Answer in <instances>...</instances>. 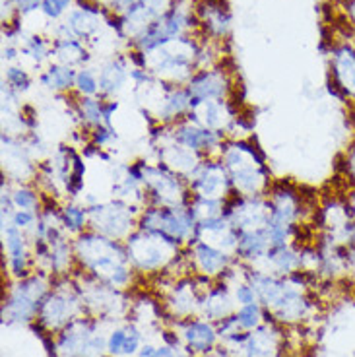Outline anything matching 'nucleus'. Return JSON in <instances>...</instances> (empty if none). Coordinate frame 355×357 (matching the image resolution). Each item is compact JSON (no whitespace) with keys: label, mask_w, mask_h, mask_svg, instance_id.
<instances>
[{"label":"nucleus","mask_w":355,"mask_h":357,"mask_svg":"<svg viewBox=\"0 0 355 357\" xmlns=\"http://www.w3.org/2000/svg\"><path fill=\"white\" fill-rule=\"evenodd\" d=\"M8 222L20 227L22 231L27 233L31 231L37 225V222H39V212H33V210H16L14 214L10 215Z\"/></svg>","instance_id":"28"},{"label":"nucleus","mask_w":355,"mask_h":357,"mask_svg":"<svg viewBox=\"0 0 355 357\" xmlns=\"http://www.w3.org/2000/svg\"><path fill=\"white\" fill-rule=\"evenodd\" d=\"M126 338H128L126 326H119V328H113V331L109 332V336H107V356H123V351H125L126 346Z\"/></svg>","instance_id":"27"},{"label":"nucleus","mask_w":355,"mask_h":357,"mask_svg":"<svg viewBox=\"0 0 355 357\" xmlns=\"http://www.w3.org/2000/svg\"><path fill=\"white\" fill-rule=\"evenodd\" d=\"M12 202L16 210L39 212L43 206V192L36 187V183H18L12 188Z\"/></svg>","instance_id":"21"},{"label":"nucleus","mask_w":355,"mask_h":357,"mask_svg":"<svg viewBox=\"0 0 355 357\" xmlns=\"http://www.w3.org/2000/svg\"><path fill=\"white\" fill-rule=\"evenodd\" d=\"M190 195L206 198H225L233 192L231 175L220 158H204L187 177Z\"/></svg>","instance_id":"9"},{"label":"nucleus","mask_w":355,"mask_h":357,"mask_svg":"<svg viewBox=\"0 0 355 357\" xmlns=\"http://www.w3.org/2000/svg\"><path fill=\"white\" fill-rule=\"evenodd\" d=\"M68 4H70V0H43L41 8H43V14L47 18L56 20L59 16H63Z\"/></svg>","instance_id":"33"},{"label":"nucleus","mask_w":355,"mask_h":357,"mask_svg":"<svg viewBox=\"0 0 355 357\" xmlns=\"http://www.w3.org/2000/svg\"><path fill=\"white\" fill-rule=\"evenodd\" d=\"M24 53L29 54L33 61H37V63H41L43 59H47L49 56V53H53V51H49V45H47V41H45L43 37H29L27 39V47L24 49Z\"/></svg>","instance_id":"30"},{"label":"nucleus","mask_w":355,"mask_h":357,"mask_svg":"<svg viewBox=\"0 0 355 357\" xmlns=\"http://www.w3.org/2000/svg\"><path fill=\"white\" fill-rule=\"evenodd\" d=\"M61 222H63L64 231L68 235H80L86 229H89V214L88 206L76 204L74 200L66 202L61 208Z\"/></svg>","instance_id":"19"},{"label":"nucleus","mask_w":355,"mask_h":357,"mask_svg":"<svg viewBox=\"0 0 355 357\" xmlns=\"http://www.w3.org/2000/svg\"><path fill=\"white\" fill-rule=\"evenodd\" d=\"M330 91L344 103H355V47L349 41L330 45Z\"/></svg>","instance_id":"10"},{"label":"nucleus","mask_w":355,"mask_h":357,"mask_svg":"<svg viewBox=\"0 0 355 357\" xmlns=\"http://www.w3.org/2000/svg\"><path fill=\"white\" fill-rule=\"evenodd\" d=\"M16 56H18V49H16V47H4V59H6V61H14V59H16Z\"/></svg>","instance_id":"37"},{"label":"nucleus","mask_w":355,"mask_h":357,"mask_svg":"<svg viewBox=\"0 0 355 357\" xmlns=\"http://www.w3.org/2000/svg\"><path fill=\"white\" fill-rule=\"evenodd\" d=\"M173 326L183 340V346L192 356H208L210 351H213L222 344V338H220L218 328H216V322L208 321L204 317L181 319V321L173 322Z\"/></svg>","instance_id":"13"},{"label":"nucleus","mask_w":355,"mask_h":357,"mask_svg":"<svg viewBox=\"0 0 355 357\" xmlns=\"http://www.w3.org/2000/svg\"><path fill=\"white\" fill-rule=\"evenodd\" d=\"M125 245L136 274H163L185 247L171 235L138 227L126 237Z\"/></svg>","instance_id":"2"},{"label":"nucleus","mask_w":355,"mask_h":357,"mask_svg":"<svg viewBox=\"0 0 355 357\" xmlns=\"http://www.w3.org/2000/svg\"><path fill=\"white\" fill-rule=\"evenodd\" d=\"M190 206L195 210L198 222L206 220V218H213V215H222L223 212V200L222 198H206L192 195L190 198Z\"/></svg>","instance_id":"24"},{"label":"nucleus","mask_w":355,"mask_h":357,"mask_svg":"<svg viewBox=\"0 0 355 357\" xmlns=\"http://www.w3.org/2000/svg\"><path fill=\"white\" fill-rule=\"evenodd\" d=\"M349 243H355V222L352 223V233H349Z\"/></svg>","instance_id":"39"},{"label":"nucleus","mask_w":355,"mask_h":357,"mask_svg":"<svg viewBox=\"0 0 355 357\" xmlns=\"http://www.w3.org/2000/svg\"><path fill=\"white\" fill-rule=\"evenodd\" d=\"M268 249H270L268 233L264 227H260V229H250V231H239V239H237L233 255L243 264L257 266L258 262L264 259Z\"/></svg>","instance_id":"15"},{"label":"nucleus","mask_w":355,"mask_h":357,"mask_svg":"<svg viewBox=\"0 0 355 357\" xmlns=\"http://www.w3.org/2000/svg\"><path fill=\"white\" fill-rule=\"evenodd\" d=\"M130 78L136 86H146L151 82V72L146 68H133L130 70Z\"/></svg>","instance_id":"35"},{"label":"nucleus","mask_w":355,"mask_h":357,"mask_svg":"<svg viewBox=\"0 0 355 357\" xmlns=\"http://www.w3.org/2000/svg\"><path fill=\"white\" fill-rule=\"evenodd\" d=\"M264 307L258 303H250V305H241L237 307L235 311V319H237V324H239L241 331L250 332L258 328L262 322H264Z\"/></svg>","instance_id":"22"},{"label":"nucleus","mask_w":355,"mask_h":357,"mask_svg":"<svg viewBox=\"0 0 355 357\" xmlns=\"http://www.w3.org/2000/svg\"><path fill=\"white\" fill-rule=\"evenodd\" d=\"M185 247H187L192 274H202V276L218 280L227 268H231L237 262L233 252L220 249V247H216V245L204 241V239L192 237Z\"/></svg>","instance_id":"12"},{"label":"nucleus","mask_w":355,"mask_h":357,"mask_svg":"<svg viewBox=\"0 0 355 357\" xmlns=\"http://www.w3.org/2000/svg\"><path fill=\"white\" fill-rule=\"evenodd\" d=\"M156 346H151V344H142V348L138 351V357H153L156 356Z\"/></svg>","instance_id":"36"},{"label":"nucleus","mask_w":355,"mask_h":357,"mask_svg":"<svg viewBox=\"0 0 355 357\" xmlns=\"http://www.w3.org/2000/svg\"><path fill=\"white\" fill-rule=\"evenodd\" d=\"M121 107V103L116 99H103V125L113 126V116Z\"/></svg>","instance_id":"34"},{"label":"nucleus","mask_w":355,"mask_h":357,"mask_svg":"<svg viewBox=\"0 0 355 357\" xmlns=\"http://www.w3.org/2000/svg\"><path fill=\"white\" fill-rule=\"evenodd\" d=\"M76 76H78V70H74L72 66H66V64H51L47 72L41 74V84L45 88L53 89L56 93H68L76 86Z\"/></svg>","instance_id":"17"},{"label":"nucleus","mask_w":355,"mask_h":357,"mask_svg":"<svg viewBox=\"0 0 355 357\" xmlns=\"http://www.w3.org/2000/svg\"><path fill=\"white\" fill-rule=\"evenodd\" d=\"M99 78V98L111 99L115 93H119L123 86H125L126 78H128V72H126L125 59L119 56L113 59L111 63H107L101 72L98 74Z\"/></svg>","instance_id":"16"},{"label":"nucleus","mask_w":355,"mask_h":357,"mask_svg":"<svg viewBox=\"0 0 355 357\" xmlns=\"http://www.w3.org/2000/svg\"><path fill=\"white\" fill-rule=\"evenodd\" d=\"M340 167H342V173H344V177L352 183L355 187V142L349 146L346 150V153L342 155V163H340Z\"/></svg>","instance_id":"32"},{"label":"nucleus","mask_w":355,"mask_h":357,"mask_svg":"<svg viewBox=\"0 0 355 357\" xmlns=\"http://www.w3.org/2000/svg\"><path fill=\"white\" fill-rule=\"evenodd\" d=\"M53 53L59 56V63L72 66L76 63H88L89 54L88 51L82 47V43L76 37H68V39H54Z\"/></svg>","instance_id":"20"},{"label":"nucleus","mask_w":355,"mask_h":357,"mask_svg":"<svg viewBox=\"0 0 355 357\" xmlns=\"http://www.w3.org/2000/svg\"><path fill=\"white\" fill-rule=\"evenodd\" d=\"M82 314H88L82 299V291L78 282L68 276H53V287L45 295L43 303L37 312V324L47 334L56 336L68 326L74 319Z\"/></svg>","instance_id":"3"},{"label":"nucleus","mask_w":355,"mask_h":357,"mask_svg":"<svg viewBox=\"0 0 355 357\" xmlns=\"http://www.w3.org/2000/svg\"><path fill=\"white\" fill-rule=\"evenodd\" d=\"M144 208L121 198H113L109 202H98L88 206L89 229L101 233L105 237L125 241L126 237L138 227V215Z\"/></svg>","instance_id":"5"},{"label":"nucleus","mask_w":355,"mask_h":357,"mask_svg":"<svg viewBox=\"0 0 355 357\" xmlns=\"http://www.w3.org/2000/svg\"><path fill=\"white\" fill-rule=\"evenodd\" d=\"M76 268L103 282L107 286L123 289L133 286L136 270L128 260L125 241L105 237L93 229H86L74 239Z\"/></svg>","instance_id":"1"},{"label":"nucleus","mask_w":355,"mask_h":357,"mask_svg":"<svg viewBox=\"0 0 355 357\" xmlns=\"http://www.w3.org/2000/svg\"><path fill=\"white\" fill-rule=\"evenodd\" d=\"M116 140H119V134H116L115 126L99 125L88 132V142L96 144L101 150H105V146L116 142Z\"/></svg>","instance_id":"26"},{"label":"nucleus","mask_w":355,"mask_h":357,"mask_svg":"<svg viewBox=\"0 0 355 357\" xmlns=\"http://www.w3.org/2000/svg\"><path fill=\"white\" fill-rule=\"evenodd\" d=\"M347 200H349V204H352V208H354L355 212V187L347 192Z\"/></svg>","instance_id":"38"},{"label":"nucleus","mask_w":355,"mask_h":357,"mask_svg":"<svg viewBox=\"0 0 355 357\" xmlns=\"http://www.w3.org/2000/svg\"><path fill=\"white\" fill-rule=\"evenodd\" d=\"M53 287V274L37 268L33 274L16 280L8 287L2 305V319L4 322H27L37 321V312L43 303L45 295Z\"/></svg>","instance_id":"4"},{"label":"nucleus","mask_w":355,"mask_h":357,"mask_svg":"<svg viewBox=\"0 0 355 357\" xmlns=\"http://www.w3.org/2000/svg\"><path fill=\"white\" fill-rule=\"evenodd\" d=\"M153 357H156V356H153Z\"/></svg>","instance_id":"40"},{"label":"nucleus","mask_w":355,"mask_h":357,"mask_svg":"<svg viewBox=\"0 0 355 357\" xmlns=\"http://www.w3.org/2000/svg\"><path fill=\"white\" fill-rule=\"evenodd\" d=\"M144 190L148 206H187L192 198L187 178L181 177L163 161H158L153 165L148 163Z\"/></svg>","instance_id":"8"},{"label":"nucleus","mask_w":355,"mask_h":357,"mask_svg":"<svg viewBox=\"0 0 355 357\" xmlns=\"http://www.w3.org/2000/svg\"><path fill=\"white\" fill-rule=\"evenodd\" d=\"M54 340L61 357H109L107 340L99 332V319L91 314L74 319Z\"/></svg>","instance_id":"6"},{"label":"nucleus","mask_w":355,"mask_h":357,"mask_svg":"<svg viewBox=\"0 0 355 357\" xmlns=\"http://www.w3.org/2000/svg\"><path fill=\"white\" fill-rule=\"evenodd\" d=\"M74 91L78 98H98L99 96V78L91 68H80L76 76Z\"/></svg>","instance_id":"23"},{"label":"nucleus","mask_w":355,"mask_h":357,"mask_svg":"<svg viewBox=\"0 0 355 357\" xmlns=\"http://www.w3.org/2000/svg\"><path fill=\"white\" fill-rule=\"evenodd\" d=\"M74 116L84 126V132L103 125V98H78L74 103Z\"/></svg>","instance_id":"18"},{"label":"nucleus","mask_w":355,"mask_h":357,"mask_svg":"<svg viewBox=\"0 0 355 357\" xmlns=\"http://www.w3.org/2000/svg\"><path fill=\"white\" fill-rule=\"evenodd\" d=\"M126 332H128V338H126V346H125V351H123V356L133 357L134 354H138L140 348H142L144 334L142 331L138 328V324L130 321H128V324H126Z\"/></svg>","instance_id":"29"},{"label":"nucleus","mask_w":355,"mask_h":357,"mask_svg":"<svg viewBox=\"0 0 355 357\" xmlns=\"http://www.w3.org/2000/svg\"><path fill=\"white\" fill-rule=\"evenodd\" d=\"M233 297H235V303L239 305V307L241 305H250L258 301L255 287L250 286L247 280L241 282V284H235V287H233Z\"/></svg>","instance_id":"31"},{"label":"nucleus","mask_w":355,"mask_h":357,"mask_svg":"<svg viewBox=\"0 0 355 357\" xmlns=\"http://www.w3.org/2000/svg\"><path fill=\"white\" fill-rule=\"evenodd\" d=\"M222 215L237 229V231H250L266 227L270 210H268L266 197H239L231 192L223 200Z\"/></svg>","instance_id":"11"},{"label":"nucleus","mask_w":355,"mask_h":357,"mask_svg":"<svg viewBox=\"0 0 355 357\" xmlns=\"http://www.w3.org/2000/svg\"><path fill=\"white\" fill-rule=\"evenodd\" d=\"M196 218L192 206H146L138 215V229L160 231L171 235L181 245H187L196 231Z\"/></svg>","instance_id":"7"},{"label":"nucleus","mask_w":355,"mask_h":357,"mask_svg":"<svg viewBox=\"0 0 355 357\" xmlns=\"http://www.w3.org/2000/svg\"><path fill=\"white\" fill-rule=\"evenodd\" d=\"M233 303H235V297L231 295L229 284L223 282V280H216L212 289L202 299L200 314L212 322L222 321V319H225V317H229V314L237 311Z\"/></svg>","instance_id":"14"},{"label":"nucleus","mask_w":355,"mask_h":357,"mask_svg":"<svg viewBox=\"0 0 355 357\" xmlns=\"http://www.w3.org/2000/svg\"><path fill=\"white\" fill-rule=\"evenodd\" d=\"M4 84L10 86L16 93H26L27 89L31 88V78H29V74L26 70L10 66V68H6V74H4Z\"/></svg>","instance_id":"25"}]
</instances>
